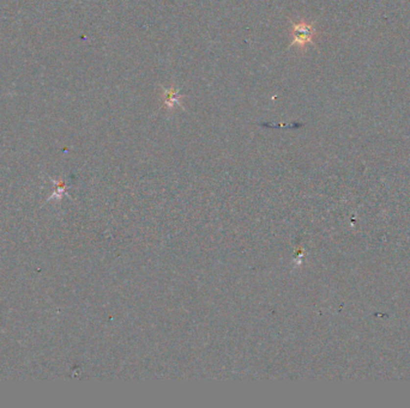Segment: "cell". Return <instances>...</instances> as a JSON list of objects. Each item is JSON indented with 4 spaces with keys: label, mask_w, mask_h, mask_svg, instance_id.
Wrapping results in <instances>:
<instances>
[{
    "label": "cell",
    "mask_w": 410,
    "mask_h": 408,
    "mask_svg": "<svg viewBox=\"0 0 410 408\" xmlns=\"http://www.w3.org/2000/svg\"><path fill=\"white\" fill-rule=\"evenodd\" d=\"M314 29L311 24L307 23H297L293 25V41L291 45L304 47L305 45L310 44L314 36Z\"/></svg>",
    "instance_id": "cell-1"
},
{
    "label": "cell",
    "mask_w": 410,
    "mask_h": 408,
    "mask_svg": "<svg viewBox=\"0 0 410 408\" xmlns=\"http://www.w3.org/2000/svg\"><path fill=\"white\" fill-rule=\"evenodd\" d=\"M163 98H165V104L167 106L166 108H174V106H178L181 97L178 95V91H175L174 89H168L165 91Z\"/></svg>",
    "instance_id": "cell-2"
}]
</instances>
